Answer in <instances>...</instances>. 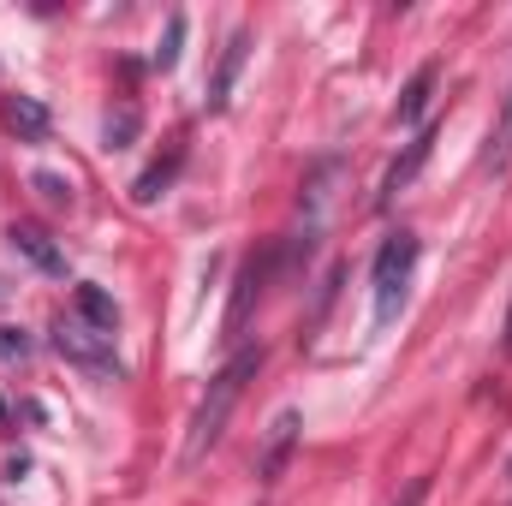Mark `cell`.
<instances>
[{
    "mask_svg": "<svg viewBox=\"0 0 512 506\" xmlns=\"http://www.w3.org/2000/svg\"><path fill=\"white\" fill-rule=\"evenodd\" d=\"M72 316H84V322L102 328V334H120V310H114V298H108L102 286H78V292H72Z\"/></svg>",
    "mask_w": 512,
    "mask_h": 506,
    "instance_id": "cell-5",
    "label": "cell"
},
{
    "mask_svg": "<svg viewBox=\"0 0 512 506\" xmlns=\"http://www.w3.org/2000/svg\"><path fill=\"white\" fill-rule=\"evenodd\" d=\"M256 364H262V352H239L221 376L209 381V393L197 399V411H191V435H185V465H203L209 459V447L227 435V417H233V405H239V393H245V381L256 376Z\"/></svg>",
    "mask_w": 512,
    "mask_h": 506,
    "instance_id": "cell-1",
    "label": "cell"
},
{
    "mask_svg": "<svg viewBox=\"0 0 512 506\" xmlns=\"http://www.w3.org/2000/svg\"><path fill=\"white\" fill-rule=\"evenodd\" d=\"M12 245L30 256L36 268H48V274H60V268H66V256L54 251V245H48V233H36V227H12Z\"/></svg>",
    "mask_w": 512,
    "mask_h": 506,
    "instance_id": "cell-9",
    "label": "cell"
},
{
    "mask_svg": "<svg viewBox=\"0 0 512 506\" xmlns=\"http://www.w3.org/2000/svg\"><path fill=\"white\" fill-rule=\"evenodd\" d=\"M411 274H417V239L411 233H393L382 251H376V268H370V286H376V322H393L405 292H411Z\"/></svg>",
    "mask_w": 512,
    "mask_h": 506,
    "instance_id": "cell-3",
    "label": "cell"
},
{
    "mask_svg": "<svg viewBox=\"0 0 512 506\" xmlns=\"http://www.w3.org/2000/svg\"><path fill=\"white\" fill-rule=\"evenodd\" d=\"M423 495H429V483H411V489H405V501H399V506H423Z\"/></svg>",
    "mask_w": 512,
    "mask_h": 506,
    "instance_id": "cell-14",
    "label": "cell"
},
{
    "mask_svg": "<svg viewBox=\"0 0 512 506\" xmlns=\"http://www.w3.org/2000/svg\"><path fill=\"white\" fill-rule=\"evenodd\" d=\"M429 90H435V66H417V78H411L405 96H399V120H417L423 102H429Z\"/></svg>",
    "mask_w": 512,
    "mask_h": 506,
    "instance_id": "cell-11",
    "label": "cell"
},
{
    "mask_svg": "<svg viewBox=\"0 0 512 506\" xmlns=\"http://www.w3.org/2000/svg\"><path fill=\"white\" fill-rule=\"evenodd\" d=\"M6 126L24 131V137H42V131H48V114H42L30 96H18V102H6Z\"/></svg>",
    "mask_w": 512,
    "mask_h": 506,
    "instance_id": "cell-12",
    "label": "cell"
},
{
    "mask_svg": "<svg viewBox=\"0 0 512 506\" xmlns=\"http://www.w3.org/2000/svg\"><path fill=\"white\" fill-rule=\"evenodd\" d=\"M429 143H435V131H417V143H411V155H405V161H399V167L387 173V185H382V203H393V197H399V191L411 185V173H417V167L429 161Z\"/></svg>",
    "mask_w": 512,
    "mask_h": 506,
    "instance_id": "cell-8",
    "label": "cell"
},
{
    "mask_svg": "<svg viewBox=\"0 0 512 506\" xmlns=\"http://www.w3.org/2000/svg\"><path fill=\"white\" fill-rule=\"evenodd\" d=\"M483 167H489L495 179H512V90H507V102H501L495 131H489V155H483Z\"/></svg>",
    "mask_w": 512,
    "mask_h": 506,
    "instance_id": "cell-7",
    "label": "cell"
},
{
    "mask_svg": "<svg viewBox=\"0 0 512 506\" xmlns=\"http://www.w3.org/2000/svg\"><path fill=\"white\" fill-rule=\"evenodd\" d=\"M54 346H60L84 376H96V381H120L126 376V370H120V352H114V334L90 328L84 316H60V322H54Z\"/></svg>",
    "mask_w": 512,
    "mask_h": 506,
    "instance_id": "cell-2",
    "label": "cell"
},
{
    "mask_svg": "<svg viewBox=\"0 0 512 506\" xmlns=\"http://www.w3.org/2000/svg\"><path fill=\"white\" fill-rule=\"evenodd\" d=\"M131 131H137V114H131V108H120V120H108V137H114V143H126Z\"/></svg>",
    "mask_w": 512,
    "mask_h": 506,
    "instance_id": "cell-13",
    "label": "cell"
},
{
    "mask_svg": "<svg viewBox=\"0 0 512 506\" xmlns=\"http://www.w3.org/2000/svg\"><path fill=\"white\" fill-rule=\"evenodd\" d=\"M292 441H298V411H280V417H274V429H268V441H262V483H274V477L286 471Z\"/></svg>",
    "mask_w": 512,
    "mask_h": 506,
    "instance_id": "cell-4",
    "label": "cell"
},
{
    "mask_svg": "<svg viewBox=\"0 0 512 506\" xmlns=\"http://www.w3.org/2000/svg\"><path fill=\"white\" fill-rule=\"evenodd\" d=\"M262 280H268V256H262V262H251V268L239 274V292H233V310H227V340H239V328H245L251 304L262 298Z\"/></svg>",
    "mask_w": 512,
    "mask_h": 506,
    "instance_id": "cell-6",
    "label": "cell"
},
{
    "mask_svg": "<svg viewBox=\"0 0 512 506\" xmlns=\"http://www.w3.org/2000/svg\"><path fill=\"white\" fill-rule=\"evenodd\" d=\"M245 48H251V36L245 30H233V42H227V54H221V72H215V108L227 102V90H233V78H239V66H245Z\"/></svg>",
    "mask_w": 512,
    "mask_h": 506,
    "instance_id": "cell-10",
    "label": "cell"
}]
</instances>
